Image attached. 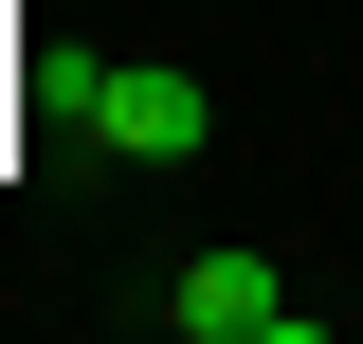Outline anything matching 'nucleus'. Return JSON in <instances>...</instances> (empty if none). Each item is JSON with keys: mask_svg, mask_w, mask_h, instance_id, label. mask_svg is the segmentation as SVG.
I'll return each instance as SVG.
<instances>
[{"mask_svg": "<svg viewBox=\"0 0 363 344\" xmlns=\"http://www.w3.org/2000/svg\"><path fill=\"white\" fill-rule=\"evenodd\" d=\"M91 127L128 145V164H200L218 109H200V73H109V91H91Z\"/></svg>", "mask_w": 363, "mask_h": 344, "instance_id": "2", "label": "nucleus"}, {"mask_svg": "<svg viewBox=\"0 0 363 344\" xmlns=\"http://www.w3.org/2000/svg\"><path fill=\"white\" fill-rule=\"evenodd\" d=\"M164 326H182V344H309V308L272 290L255 254H200V272L164 290Z\"/></svg>", "mask_w": 363, "mask_h": 344, "instance_id": "1", "label": "nucleus"}]
</instances>
